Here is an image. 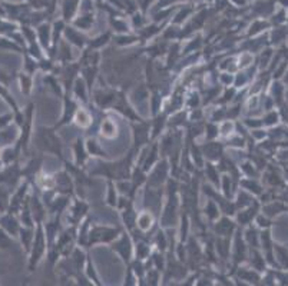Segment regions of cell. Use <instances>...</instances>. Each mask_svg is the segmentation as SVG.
Masks as SVG:
<instances>
[{
	"label": "cell",
	"mask_w": 288,
	"mask_h": 286,
	"mask_svg": "<svg viewBox=\"0 0 288 286\" xmlns=\"http://www.w3.org/2000/svg\"><path fill=\"white\" fill-rule=\"evenodd\" d=\"M274 119H277V116H275V115H271V116L267 119V123H272L274 122Z\"/></svg>",
	"instance_id": "277c9868"
},
{
	"label": "cell",
	"mask_w": 288,
	"mask_h": 286,
	"mask_svg": "<svg viewBox=\"0 0 288 286\" xmlns=\"http://www.w3.org/2000/svg\"><path fill=\"white\" fill-rule=\"evenodd\" d=\"M102 132H105V135H112V132H115V124L112 122H105L102 124Z\"/></svg>",
	"instance_id": "7a4b0ae2"
},
{
	"label": "cell",
	"mask_w": 288,
	"mask_h": 286,
	"mask_svg": "<svg viewBox=\"0 0 288 286\" xmlns=\"http://www.w3.org/2000/svg\"><path fill=\"white\" fill-rule=\"evenodd\" d=\"M278 252L281 253V260H283V263H284V265H288V253H285L284 249H278Z\"/></svg>",
	"instance_id": "3957f363"
},
{
	"label": "cell",
	"mask_w": 288,
	"mask_h": 286,
	"mask_svg": "<svg viewBox=\"0 0 288 286\" xmlns=\"http://www.w3.org/2000/svg\"><path fill=\"white\" fill-rule=\"evenodd\" d=\"M76 122H78V124H81V126H86L89 123V116L83 110H79L76 113Z\"/></svg>",
	"instance_id": "6da1fadb"
}]
</instances>
